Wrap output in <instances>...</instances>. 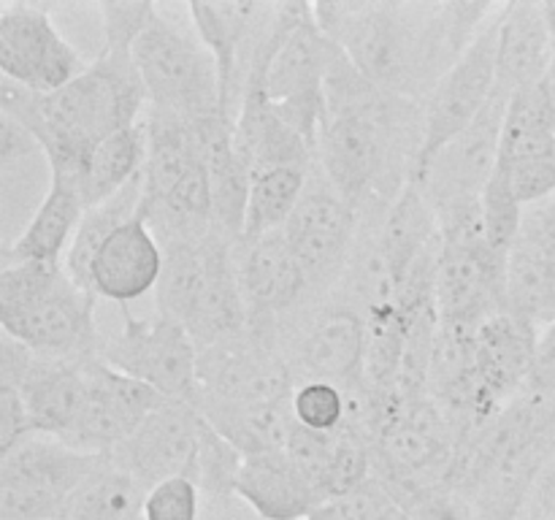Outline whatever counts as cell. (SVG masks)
<instances>
[{
	"mask_svg": "<svg viewBox=\"0 0 555 520\" xmlns=\"http://www.w3.org/2000/svg\"><path fill=\"white\" fill-rule=\"evenodd\" d=\"M92 292L81 290L65 263H3L0 269V325L41 358L92 361L101 330Z\"/></svg>",
	"mask_w": 555,
	"mask_h": 520,
	"instance_id": "4",
	"label": "cell"
},
{
	"mask_svg": "<svg viewBox=\"0 0 555 520\" xmlns=\"http://www.w3.org/2000/svg\"><path fill=\"white\" fill-rule=\"evenodd\" d=\"M236 269L249 312L247 328L280 339L285 320L312 298L307 274L287 238L276 231L253 242H238Z\"/></svg>",
	"mask_w": 555,
	"mask_h": 520,
	"instance_id": "16",
	"label": "cell"
},
{
	"mask_svg": "<svg viewBox=\"0 0 555 520\" xmlns=\"http://www.w3.org/2000/svg\"><path fill=\"white\" fill-rule=\"evenodd\" d=\"M312 166H274L253 171L242 242H253L285 227L307 190Z\"/></svg>",
	"mask_w": 555,
	"mask_h": 520,
	"instance_id": "29",
	"label": "cell"
},
{
	"mask_svg": "<svg viewBox=\"0 0 555 520\" xmlns=\"http://www.w3.org/2000/svg\"><path fill=\"white\" fill-rule=\"evenodd\" d=\"M98 16H101L103 43L106 52H133L135 41L150 25L157 3H98Z\"/></svg>",
	"mask_w": 555,
	"mask_h": 520,
	"instance_id": "36",
	"label": "cell"
},
{
	"mask_svg": "<svg viewBox=\"0 0 555 520\" xmlns=\"http://www.w3.org/2000/svg\"><path fill=\"white\" fill-rule=\"evenodd\" d=\"M493 9L496 3L459 0L312 3L320 30L372 84L417 103H426L434 84L459 63Z\"/></svg>",
	"mask_w": 555,
	"mask_h": 520,
	"instance_id": "2",
	"label": "cell"
},
{
	"mask_svg": "<svg viewBox=\"0 0 555 520\" xmlns=\"http://www.w3.org/2000/svg\"><path fill=\"white\" fill-rule=\"evenodd\" d=\"M439 260L434 301L439 323L477 328L482 320L507 312L504 269L507 255L488 244L482 204L439 225Z\"/></svg>",
	"mask_w": 555,
	"mask_h": 520,
	"instance_id": "7",
	"label": "cell"
},
{
	"mask_svg": "<svg viewBox=\"0 0 555 520\" xmlns=\"http://www.w3.org/2000/svg\"><path fill=\"white\" fill-rule=\"evenodd\" d=\"M547 11H551V30H553V54H551V68H547V87H551V95L555 103V3H547Z\"/></svg>",
	"mask_w": 555,
	"mask_h": 520,
	"instance_id": "41",
	"label": "cell"
},
{
	"mask_svg": "<svg viewBox=\"0 0 555 520\" xmlns=\"http://www.w3.org/2000/svg\"><path fill=\"white\" fill-rule=\"evenodd\" d=\"M334 41L318 27L312 3H271L249 81L318 152L325 119V76Z\"/></svg>",
	"mask_w": 555,
	"mask_h": 520,
	"instance_id": "5",
	"label": "cell"
},
{
	"mask_svg": "<svg viewBox=\"0 0 555 520\" xmlns=\"http://www.w3.org/2000/svg\"><path fill=\"white\" fill-rule=\"evenodd\" d=\"M293 417L314 433H334L350 422V390L323 379L298 382L291 399Z\"/></svg>",
	"mask_w": 555,
	"mask_h": 520,
	"instance_id": "33",
	"label": "cell"
},
{
	"mask_svg": "<svg viewBox=\"0 0 555 520\" xmlns=\"http://www.w3.org/2000/svg\"><path fill=\"white\" fill-rule=\"evenodd\" d=\"M520 217H524V206L515 198L507 173L496 166V173H493L486 193H482V227H486L488 244L496 252H509L515 233L520 227Z\"/></svg>",
	"mask_w": 555,
	"mask_h": 520,
	"instance_id": "35",
	"label": "cell"
},
{
	"mask_svg": "<svg viewBox=\"0 0 555 520\" xmlns=\"http://www.w3.org/2000/svg\"><path fill=\"white\" fill-rule=\"evenodd\" d=\"M390 504H393L390 493L372 477L358 491L328 498L325 504H320L307 520H383Z\"/></svg>",
	"mask_w": 555,
	"mask_h": 520,
	"instance_id": "38",
	"label": "cell"
},
{
	"mask_svg": "<svg viewBox=\"0 0 555 520\" xmlns=\"http://www.w3.org/2000/svg\"><path fill=\"white\" fill-rule=\"evenodd\" d=\"M201 433L204 415L193 404L166 401L108 458L144 487L171 477H193Z\"/></svg>",
	"mask_w": 555,
	"mask_h": 520,
	"instance_id": "20",
	"label": "cell"
},
{
	"mask_svg": "<svg viewBox=\"0 0 555 520\" xmlns=\"http://www.w3.org/2000/svg\"><path fill=\"white\" fill-rule=\"evenodd\" d=\"M87 206L79 184L49 177L47 193L38 200L20 236L3 249V263H65Z\"/></svg>",
	"mask_w": 555,
	"mask_h": 520,
	"instance_id": "25",
	"label": "cell"
},
{
	"mask_svg": "<svg viewBox=\"0 0 555 520\" xmlns=\"http://www.w3.org/2000/svg\"><path fill=\"white\" fill-rule=\"evenodd\" d=\"M146 150H150V141H146L144 117L135 125H128V128L103 139L92 150L79 184L87 209L117 195L139 173H144Z\"/></svg>",
	"mask_w": 555,
	"mask_h": 520,
	"instance_id": "28",
	"label": "cell"
},
{
	"mask_svg": "<svg viewBox=\"0 0 555 520\" xmlns=\"http://www.w3.org/2000/svg\"><path fill=\"white\" fill-rule=\"evenodd\" d=\"M423 117V103L379 90L334 43L318 166L363 220L383 214L417 177Z\"/></svg>",
	"mask_w": 555,
	"mask_h": 520,
	"instance_id": "1",
	"label": "cell"
},
{
	"mask_svg": "<svg viewBox=\"0 0 555 520\" xmlns=\"http://www.w3.org/2000/svg\"><path fill=\"white\" fill-rule=\"evenodd\" d=\"M361 222L363 217L358 214L356 206L336 193L323 168L314 162L307 190L282 227V236L287 238L307 274L312 296L314 292L328 296V287L341 282L361 233Z\"/></svg>",
	"mask_w": 555,
	"mask_h": 520,
	"instance_id": "11",
	"label": "cell"
},
{
	"mask_svg": "<svg viewBox=\"0 0 555 520\" xmlns=\"http://www.w3.org/2000/svg\"><path fill=\"white\" fill-rule=\"evenodd\" d=\"M144 204V173L133 179L128 187L119 190L117 195L106 198L103 204L90 206L85 211L79 222V231H76L74 244H70L68 255H65V271H68L70 280L81 287V290H90V265L95 260L98 249L103 247L108 236L117 231L122 222L133 220L141 211Z\"/></svg>",
	"mask_w": 555,
	"mask_h": 520,
	"instance_id": "30",
	"label": "cell"
},
{
	"mask_svg": "<svg viewBox=\"0 0 555 520\" xmlns=\"http://www.w3.org/2000/svg\"><path fill=\"white\" fill-rule=\"evenodd\" d=\"M201 487L190 477H171L146 491L141 520H201Z\"/></svg>",
	"mask_w": 555,
	"mask_h": 520,
	"instance_id": "37",
	"label": "cell"
},
{
	"mask_svg": "<svg viewBox=\"0 0 555 520\" xmlns=\"http://www.w3.org/2000/svg\"><path fill=\"white\" fill-rule=\"evenodd\" d=\"M524 390L551 395L555 399V323L540 330L534 352V368H531L529 385Z\"/></svg>",
	"mask_w": 555,
	"mask_h": 520,
	"instance_id": "40",
	"label": "cell"
},
{
	"mask_svg": "<svg viewBox=\"0 0 555 520\" xmlns=\"http://www.w3.org/2000/svg\"><path fill=\"white\" fill-rule=\"evenodd\" d=\"M507 312L534 328L555 323V195L524 206L504 269Z\"/></svg>",
	"mask_w": 555,
	"mask_h": 520,
	"instance_id": "18",
	"label": "cell"
},
{
	"mask_svg": "<svg viewBox=\"0 0 555 520\" xmlns=\"http://www.w3.org/2000/svg\"><path fill=\"white\" fill-rule=\"evenodd\" d=\"M30 437H36V428H33L25 399L11 385H0V455L11 453L16 444Z\"/></svg>",
	"mask_w": 555,
	"mask_h": 520,
	"instance_id": "39",
	"label": "cell"
},
{
	"mask_svg": "<svg viewBox=\"0 0 555 520\" xmlns=\"http://www.w3.org/2000/svg\"><path fill=\"white\" fill-rule=\"evenodd\" d=\"M211 236V233H209ZM206 236V238H209ZM206 238L201 242H168L163 247V274L157 282V314L188 325L206 285Z\"/></svg>",
	"mask_w": 555,
	"mask_h": 520,
	"instance_id": "32",
	"label": "cell"
},
{
	"mask_svg": "<svg viewBox=\"0 0 555 520\" xmlns=\"http://www.w3.org/2000/svg\"><path fill=\"white\" fill-rule=\"evenodd\" d=\"M233 496L242 498L260 520H307L325 504L285 450L244 455Z\"/></svg>",
	"mask_w": 555,
	"mask_h": 520,
	"instance_id": "23",
	"label": "cell"
},
{
	"mask_svg": "<svg viewBox=\"0 0 555 520\" xmlns=\"http://www.w3.org/2000/svg\"><path fill=\"white\" fill-rule=\"evenodd\" d=\"M195 410L206 417L217 433L228 439L242 455L276 453L285 450L296 428L291 399L260 401V404H222L195 401Z\"/></svg>",
	"mask_w": 555,
	"mask_h": 520,
	"instance_id": "26",
	"label": "cell"
},
{
	"mask_svg": "<svg viewBox=\"0 0 555 520\" xmlns=\"http://www.w3.org/2000/svg\"><path fill=\"white\" fill-rule=\"evenodd\" d=\"M0 106L3 117L38 141L49 160V177L81 184L92 150L144 117L146 92L133 52L101 49L79 79L49 95L3 81Z\"/></svg>",
	"mask_w": 555,
	"mask_h": 520,
	"instance_id": "3",
	"label": "cell"
},
{
	"mask_svg": "<svg viewBox=\"0 0 555 520\" xmlns=\"http://www.w3.org/2000/svg\"><path fill=\"white\" fill-rule=\"evenodd\" d=\"M98 358L168 401L193 404L198 393V344L184 325L157 312L139 317L122 307V325L114 334H101Z\"/></svg>",
	"mask_w": 555,
	"mask_h": 520,
	"instance_id": "9",
	"label": "cell"
},
{
	"mask_svg": "<svg viewBox=\"0 0 555 520\" xmlns=\"http://www.w3.org/2000/svg\"><path fill=\"white\" fill-rule=\"evenodd\" d=\"M188 20L220 76L222 112L236 119L271 3H188Z\"/></svg>",
	"mask_w": 555,
	"mask_h": 520,
	"instance_id": "17",
	"label": "cell"
},
{
	"mask_svg": "<svg viewBox=\"0 0 555 520\" xmlns=\"http://www.w3.org/2000/svg\"><path fill=\"white\" fill-rule=\"evenodd\" d=\"M242 464L244 455L222 433H217L204 417V433H201V447L190 480L198 482L201 491L209 496H233Z\"/></svg>",
	"mask_w": 555,
	"mask_h": 520,
	"instance_id": "34",
	"label": "cell"
},
{
	"mask_svg": "<svg viewBox=\"0 0 555 520\" xmlns=\"http://www.w3.org/2000/svg\"><path fill=\"white\" fill-rule=\"evenodd\" d=\"M553 54V30L547 3L513 0L504 5L499 30L496 87L509 98L518 90L547 79Z\"/></svg>",
	"mask_w": 555,
	"mask_h": 520,
	"instance_id": "24",
	"label": "cell"
},
{
	"mask_svg": "<svg viewBox=\"0 0 555 520\" xmlns=\"http://www.w3.org/2000/svg\"><path fill=\"white\" fill-rule=\"evenodd\" d=\"M293 390L296 377L274 336L247 328L244 334L198 350L195 401L260 404L293 399Z\"/></svg>",
	"mask_w": 555,
	"mask_h": 520,
	"instance_id": "12",
	"label": "cell"
},
{
	"mask_svg": "<svg viewBox=\"0 0 555 520\" xmlns=\"http://www.w3.org/2000/svg\"><path fill=\"white\" fill-rule=\"evenodd\" d=\"M103 458L43 433L25 439L0 455V520H65L74 493Z\"/></svg>",
	"mask_w": 555,
	"mask_h": 520,
	"instance_id": "8",
	"label": "cell"
},
{
	"mask_svg": "<svg viewBox=\"0 0 555 520\" xmlns=\"http://www.w3.org/2000/svg\"><path fill=\"white\" fill-rule=\"evenodd\" d=\"M366 317L345 296L325 298L307 314L293 344L285 350L298 382L323 379L345 390L366 385Z\"/></svg>",
	"mask_w": 555,
	"mask_h": 520,
	"instance_id": "15",
	"label": "cell"
},
{
	"mask_svg": "<svg viewBox=\"0 0 555 520\" xmlns=\"http://www.w3.org/2000/svg\"><path fill=\"white\" fill-rule=\"evenodd\" d=\"M87 60L57 30L47 5H0V70L3 81L49 95L87 70Z\"/></svg>",
	"mask_w": 555,
	"mask_h": 520,
	"instance_id": "14",
	"label": "cell"
},
{
	"mask_svg": "<svg viewBox=\"0 0 555 520\" xmlns=\"http://www.w3.org/2000/svg\"><path fill=\"white\" fill-rule=\"evenodd\" d=\"M163 274V247L144 214L122 222L98 249L90 265V290L119 309L157 290Z\"/></svg>",
	"mask_w": 555,
	"mask_h": 520,
	"instance_id": "21",
	"label": "cell"
},
{
	"mask_svg": "<svg viewBox=\"0 0 555 520\" xmlns=\"http://www.w3.org/2000/svg\"><path fill=\"white\" fill-rule=\"evenodd\" d=\"M507 106L509 95L496 87L480 117L450 144H444L417 173V184L431 204L437 222L482 204V193L499 166Z\"/></svg>",
	"mask_w": 555,
	"mask_h": 520,
	"instance_id": "10",
	"label": "cell"
},
{
	"mask_svg": "<svg viewBox=\"0 0 555 520\" xmlns=\"http://www.w3.org/2000/svg\"><path fill=\"white\" fill-rule=\"evenodd\" d=\"M146 491L106 455L74 493L65 520H141Z\"/></svg>",
	"mask_w": 555,
	"mask_h": 520,
	"instance_id": "31",
	"label": "cell"
},
{
	"mask_svg": "<svg viewBox=\"0 0 555 520\" xmlns=\"http://www.w3.org/2000/svg\"><path fill=\"white\" fill-rule=\"evenodd\" d=\"M166 401L150 385L125 377L95 358L90 361V393L85 410L63 442L85 453L108 455Z\"/></svg>",
	"mask_w": 555,
	"mask_h": 520,
	"instance_id": "19",
	"label": "cell"
},
{
	"mask_svg": "<svg viewBox=\"0 0 555 520\" xmlns=\"http://www.w3.org/2000/svg\"><path fill=\"white\" fill-rule=\"evenodd\" d=\"M133 63L144 84L146 108L188 122L222 112L215 60L201 38L173 22L160 5L135 41Z\"/></svg>",
	"mask_w": 555,
	"mask_h": 520,
	"instance_id": "6",
	"label": "cell"
},
{
	"mask_svg": "<svg viewBox=\"0 0 555 520\" xmlns=\"http://www.w3.org/2000/svg\"><path fill=\"white\" fill-rule=\"evenodd\" d=\"M504 5L507 3H496L482 30L469 43V49L434 84L431 95L423 103L426 117H423V150L417 173L431 162V157L444 144H450L455 135L464 133L480 117L482 108L491 103L493 90H496V54Z\"/></svg>",
	"mask_w": 555,
	"mask_h": 520,
	"instance_id": "13",
	"label": "cell"
},
{
	"mask_svg": "<svg viewBox=\"0 0 555 520\" xmlns=\"http://www.w3.org/2000/svg\"><path fill=\"white\" fill-rule=\"evenodd\" d=\"M499 168L520 206L540 204L555 195V130L507 128L504 125Z\"/></svg>",
	"mask_w": 555,
	"mask_h": 520,
	"instance_id": "27",
	"label": "cell"
},
{
	"mask_svg": "<svg viewBox=\"0 0 555 520\" xmlns=\"http://www.w3.org/2000/svg\"><path fill=\"white\" fill-rule=\"evenodd\" d=\"M0 385L20 390L36 433L63 439L85 410L90 393V361H60L30 352L22 372Z\"/></svg>",
	"mask_w": 555,
	"mask_h": 520,
	"instance_id": "22",
	"label": "cell"
}]
</instances>
